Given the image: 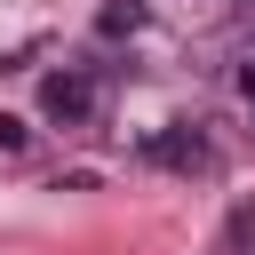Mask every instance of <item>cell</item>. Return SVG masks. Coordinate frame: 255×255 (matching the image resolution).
Wrapping results in <instances>:
<instances>
[{
  "label": "cell",
  "instance_id": "1",
  "mask_svg": "<svg viewBox=\"0 0 255 255\" xmlns=\"http://www.w3.org/2000/svg\"><path fill=\"white\" fill-rule=\"evenodd\" d=\"M96 104H104V88H96L88 64H64V72L40 80V120H48V128H88Z\"/></svg>",
  "mask_w": 255,
  "mask_h": 255
},
{
  "label": "cell",
  "instance_id": "2",
  "mask_svg": "<svg viewBox=\"0 0 255 255\" xmlns=\"http://www.w3.org/2000/svg\"><path fill=\"white\" fill-rule=\"evenodd\" d=\"M135 151H143L151 167H175V175H207V167H215V151H207V135H199L191 120H167V128H151Z\"/></svg>",
  "mask_w": 255,
  "mask_h": 255
},
{
  "label": "cell",
  "instance_id": "3",
  "mask_svg": "<svg viewBox=\"0 0 255 255\" xmlns=\"http://www.w3.org/2000/svg\"><path fill=\"white\" fill-rule=\"evenodd\" d=\"M135 24H143V0H112V8L96 16V32H104V40H120V32H135Z\"/></svg>",
  "mask_w": 255,
  "mask_h": 255
},
{
  "label": "cell",
  "instance_id": "4",
  "mask_svg": "<svg viewBox=\"0 0 255 255\" xmlns=\"http://www.w3.org/2000/svg\"><path fill=\"white\" fill-rule=\"evenodd\" d=\"M231 255H255V207L247 199L231 207Z\"/></svg>",
  "mask_w": 255,
  "mask_h": 255
},
{
  "label": "cell",
  "instance_id": "5",
  "mask_svg": "<svg viewBox=\"0 0 255 255\" xmlns=\"http://www.w3.org/2000/svg\"><path fill=\"white\" fill-rule=\"evenodd\" d=\"M24 143H32V128H24V120H16V112H0V151H8V159H16V151H24Z\"/></svg>",
  "mask_w": 255,
  "mask_h": 255
}]
</instances>
